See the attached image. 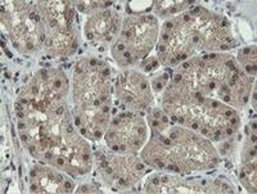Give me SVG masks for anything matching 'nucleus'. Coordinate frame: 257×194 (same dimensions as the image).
<instances>
[{
	"instance_id": "1",
	"label": "nucleus",
	"mask_w": 257,
	"mask_h": 194,
	"mask_svg": "<svg viewBox=\"0 0 257 194\" xmlns=\"http://www.w3.org/2000/svg\"><path fill=\"white\" fill-rule=\"evenodd\" d=\"M104 139L112 152L137 154L147 140L146 121L134 112L118 113L109 121Z\"/></svg>"
},
{
	"instance_id": "2",
	"label": "nucleus",
	"mask_w": 257,
	"mask_h": 194,
	"mask_svg": "<svg viewBox=\"0 0 257 194\" xmlns=\"http://www.w3.org/2000/svg\"><path fill=\"white\" fill-rule=\"evenodd\" d=\"M160 26L152 15L128 16L123 20L118 40L134 57L135 62L146 59L157 43Z\"/></svg>"
},
{
	"instance_id": "3",
	"label": "nucleus",
	"mask_w": 257,
	"mask_h": 194,
	"mask_svg": "<svg viewBox=\"0 0 257 194\" xmlns=\"http://www.w3.org/2000/svg\"><path fill=\"white\" fill-rule=\"evenodd\" d=\"M116 94L117 99L134 109H146L152 99L148 80L133 70L123 71L118 76ZM125 106H122V109H125Z\"/></svg>"
},
{
	"instance_id": "4",
	"label": "nucleus",
	"mask_w": 257,
	"mask_h": 194,
	"mask_svg": "<svg viewBox=\"0 0 257 194\" xmlns=\"http://www.w3.org/2000/svg\"><path fill=\"white\" fill-rule=\"evenodd\" d=\"M121 20L116 12L102 9L90 15L85 24V38L89 42L111 43L121 30Z\"/></svg>"
},
{
	"instance_id": "5",
	"label": "nucleus",
	"mask_w": 257,
	"mask_h": 194,
	"mask_svg": "<svg viewBox=\"0 0 257 194\" xmlns=\"http://www.w3.org/2000/svg\"><path fill=\"white\" fill-rule=\"evenodd\" d=\"M72 189V182L54 168H32L30 179V191L32 193H70Z\"/></svg>"
},
{
	"instance_id": "6",
	"label": "nucleus",
	"mask_w": 257,
	"mask_h": 194,
	"mask_svg": "<svg viewBox=\"0 0 257 194\" xmlns=\"http://www.w3.org/2000/svg\"><path fill=\"white\" fill-rule=\"evenodd\" d=\"M238 61L242 65L243 72L248 76L254 77L256 75V48L248 47L240 50Z\"/></svg>"
},
{
	"instance_id": "7",
	"label": "nucleus",
	"mask_w": 257,
	"mask_h": 194,
	"mask_svg": "<svg viewBox=\"0 0 257 194\" xmlns=\"http://www.w3.org/2000/svg\"><path fill=\"white\" fill-rule=\"evenodd\" d=\"M190 4L189 2H157L155 6V11L161 17H167L184 11Z\"/></svg>"
},
{
	"instance_id": "8",
	"label": "nucleus",
	"mask_w": 257,
	"mask_h": 194,
	"mask_svg": "<svg viewBox=\"0 0 257 194\" xmlns=\"http://www.w3.org/2000/svg\"><path fill=\"white\" fill-rule=\"evenodd\" d=\"M167 81H169V75L164 74L161 76H156L152 81V86L156 91H161L164 88H166Z\"/></svg>"
}]
</instances>
